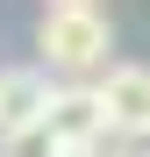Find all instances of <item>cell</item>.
<instances>
[{"label":"cell","instance_id":"obj_6","mask_svg":"<svg viewBox=\"0 0 150 157\" xmlns=\"http://www.w3.org/2000/svg\"><path fill=\"white\" fill-rule=\"evenodd\" d=\"M50 7H93V0H50Z\"/></svg>","mask_w":150,"mask_h":157},{"label":"cell","instance_id":"obj_1","mask_svg":"<svg viewBox=\"0 0 150 157\" xmlns=\"http://www.w3.org/2000/svg\"><path fill=\"white\" fill-rule=\"evenodd\" d=\"M107 14L100 7H43L36 21V50H43V64L50 71H64L71 86H79L86 71H107Z\"/></svg>","mask_w":150,"mask_h":157},{"label":"cell","instance_id":"obj_4","mask_svg":"<svg viewBox=\"0 0 150 157\" xmlns=\"http://www.w3.org/2000/svg\"><path fill=\"white\" fill-rule=\"evenodd\" d=\"M43 100H50V78L36 64H7V71H0V136L43 121Z\"/></svg>","mask_w":150,"mask_h":157},{"label":"cell","instance_id":"obj_5","mask_svg":"<svg viewBox=\"0 0 150 157\" xmlns=\"http://www.w3.org/2000/svg\"><path fill=\"white\" fill-rule=\"evenodd\" d=\"M0 157H64V150H57V136H50L43 121H29V128H14V136H0Z\"/></svg>","mask_w":150,"mask_h":157},{"label":"cell","instance_id":"obj_3","mask_svg":"<svg viewBox=\"0 0 150 157\" xmlns=\"http://www.w3.org/2000/svg\"><path fill=\"white\" fill-rule=\"evenodd\" d=\"M43 128L57 136V150H100V143H107V121H100L93 86H50V100H43Z\"/></svg>","mask_w":150,"mask_h":157},{"label":"cell","instance_id":"obj_7","mask_svg":"<svg viewBox=\"0 0 150 157\" xmlns=\"http://www.w3.org/2000/svg\"><path fill=\"white\" fill-rule=\"evenodd\" d=\"M64 157H100V150H64Z\"/></svg>","mask_w":150,"mask_h":157},{"label":"cell","instance_id":"obj_2","mask_svg":"<svg viewBox=\"0 0 150 157\" xmlns=\"http://www.w3.org/2000/svg\"><path fill=\"white\" fill-rule=\"evenodd\" d=\"M93 100H100V121H107L114 143L150 136V64H107V78L93 86Z\"/></svg>","mask_w":150,"mask_h":157}]
</instances>
